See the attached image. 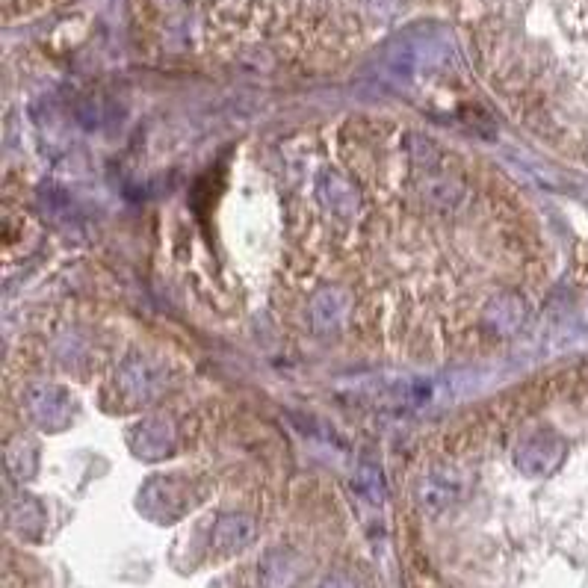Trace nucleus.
Instances as JSON below:
<instances>
[{"instance_id": "obj_1", "label": "nucleus", "mask_w": 588, "mask_h": 588, "mask_svg": "<svg viewBox=\"0 0 588 588\" xmlns=\"http://www.w3.org/2000/svg\"><path fill=\"white\" fill-rule=\"evenodd\" d=\"M323 588H352L349 580H340V577H334V580H326V586Z\"/></svg>"}]
</instances>
